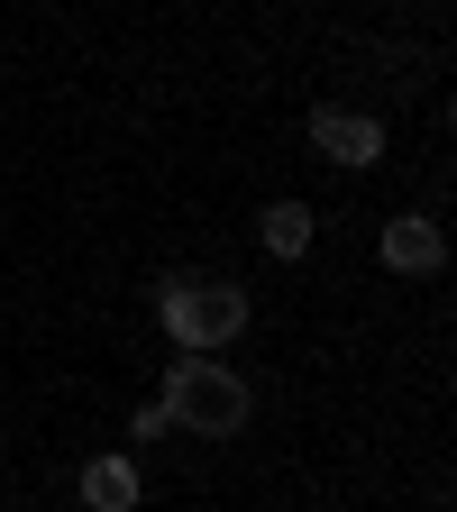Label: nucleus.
I'll return each mask as SVG.
<instances>
[{
  "mask_svg": "<svg viewBox=\"0 0 457 512\" xmlns=\"http://www.w3.org/2000/svg\"><path fill=\"white\" fill-rule=\"evenodd\" d=\"M156 403H165V412H174V430H192V439H238V430H247V412H256V394H247L229 366H211V357H174Z\"/></svg>",
  "mask_w": 457,
  "mask_h": 512,
  "instance_id": "nucleus-1",
  "label": "nucleus"
},
{
  "mask_svg": "<svg viewBox=\"0 0 457 512\" xmlns=\"http://www.w3.org/2000/svg\"><path fill=\"white\" fill-rule=\"evenodd\" d=\"M156 320L174 330L183 357H211V348H229L247 330V293L238 284H202V275H165L156 284Z\"/></svg>",
  "mask_w": 457,
  "mask_h": 512,
  "instance_id": "nucleus-2",
  "label": "nucleus"
},
{
  "mask_svg": "<svg viewBox=\"0 0 457 512\" xmlns=\"http://www.w3.org/2000/svg\"><path fill=\"white\" fill-rule=\"evenodd\" d=\"M311 147L330 156V165H348V174H366V165H384V119H366V110H311Z\"/></svg>",
  "mask_w": 457,
  "mask_h": 512,
  "instance_id": "nucleus-3",
  "label": "nucleus"
},
{
  "mask_svg": "<svg viewBox=\"0 0 457 512\" xmlns=\"http://www.w3.org/2000/svg\"><path fill=\"white\" fill-rule=\"evenodd\" d=\"M384 266H394V275H439V266H448V238H439V220H421V211L384 220Z\"/></svg>",
  "mask_w": 457,
  "mask_h": 512,
  "instance_id": "nucleus-4",
  "label": "nucleus"
},
{
  "mask_svg": "<svg viewBox=\"0 0 457 512\" xmlns=\"http://www.w3.org/2000/svg\"><path fill=\"white\" fill-rule=\"evenodd\" d=\"M74 494H83V512H138V467L128 458H92L74 476Z\"/></svg>",
  "mask_w": 457,
  "mask_h": 512,
  "instance_id": "nucleus-5",
  "label": "nucleus"
},
{
  "mask_svg": "<svg viewBox=\"0 0 457 512\" xmlns=\"http://www.w3.org/2000/svg\"><path fill=\"white\" fill-rule=\"evenodd\" d=\"M256 238H266V256H302L311 247V211L302 202H275L266 220H256Z\"/></svg>",
  "mask_w": 457,
  "mask_h": 512,
  "instance_id": "nucleus-6",
  "label": "nucleus"
},
{
  "mask_svg": "<svg viewBox=\"0 0 457 512\" xmlns=\"http://www.w3.org/2000/svg\"><path fill=\"white\" fill-rule=\"evenodd\" d=\"M165 430H174V412H165V403H138V421H128V439H165Z\"/></svg>",
  "mask_w": 457,
  "mask_h": 512,
  "instance_id": "nucleus-7",
  "label": "nucleus"
},
{
  "mask_svg": "<svg viewBox=\"0 0 457 512\" xmlns=\"http://www.w3.org/2000/svg\"><path fill=\"white\" fill-rule=\"evenodd\" d=\"M448 128H457V92H448Z\"/></svg>",
  "mask_w": 457,
  "mask_h": 512,
  "instance_id": "nucleus-8",
  "label": "nucleus"
}]
</instances>
